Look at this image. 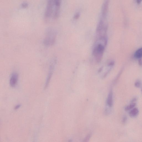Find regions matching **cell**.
<instances>
[{
	"mask_svg": "<svg viewBox=\"0 0 142 142\" xmlns=\"http://www.w3.org/2000/svg\"><path fill=\"white\" fill-rule=\"evenodd\" d=\"M61 0H48L44 13V20L46 22L56 20L59 17Z\"/></svg>",
	"mask_w": 142,
	"mask_h": 142,
	"instance_id": "6da1fadb",
	"label": "cell"
},
{
	"mask_svg": "<svg viewBox=\"0 0 142 142\" xmlns=\"http://www.w3.org/2000/svg\"><path fill=\"white\" fill-rule=\"evenodd\" d=\"M106 44L104 42L96 41L95 43L93 51V55L96 61L100 62L103 58Z\"/></svg>",
	"mask_w": 142,
	"mask_h": 142,
	"instance_id": "7a4b0ae2",
	"label": "cell"
},
{
	"mask_svg": "<svg viewBox=\"0 0 142 142\" xmlns=\"http://www.w3.org/2000/svg\"><path fill=\"white\" fill-rule=\"evenodd\" d=\"M56 33L52 28H49L46 31V36L43 41L44 45L47 46L53 45L55 43Z\"/></svg>",
	"mask_w": 142,
	"mask_h": 142,
	"instance_id": "3957f363",
	"label": "cell"
},
{
	"mask_svg": "<svg viewBox=\"0 0 142 142\" xmlns=\"http://www.w3.org/2000/svg\"><path fill=\"white\" fill-rule=\"evenodd\" d=\"M109 4V0H105L102 6L101 18L107 19L108 15Z\"/></svg>",
	"mask_w": 142,
	"mask_h": 142,
	"instance_id": "277c9868",
	"label": "cell"
},
{
	"mask_svg": "<svg viewBox=\"0 0 142 142\" xmlns=\"http://www.w3.org/2000/svg\"><path fill=\"white\" fill-rule=\"evenodd\" d=\"M53 61L52 62L50 66L48 76H47L45 85V89H46L47 88V87H48L49 82L50 81L52 74H53V73L55 64V61L53 60Z\"/></svg>",
	"mask_w": 142,
	"mask_h": 142,
	"instance_id": "5b68a950",
	"label": "cell"
},
{
	"mask_svg": "<svg viewBox=\"0 0 142 142\" xmlns=\"http://www.w3.org/2000/svg\"><path fill=\"white\" fill-rule=\"evenodd\" d=\"M18 74L16 73H14L11 74L9 81V84L12 87L15 86L18 82Z\"/></svg>",
	"mask_w": 142,
	"mask_h": 142,
	"instance_id": "8992f818",
	"label": "cell"
},
{
	"mask_svg": "<svg viewBox=\"0 0 142 142\" xmlns=\"http://www.w3.org/2000/svg\"><path fill=\"white\" fill-rule=\"evenodd\" d=\"M113 92L112 90L110 91L109 94L108 98H107V103L108 106L110 107H111L113 106Z\"/></svg>",
	"mask_w": 142,
	"mask_h": 142,
	"instance_id": "52a82bcc",
	"label": "cell"
},
{
	"mask_svg": "<svg viewBox=\"0 0 142 142\" xmlns=\"http://www.w3.org/2000/svg\"><path fill=\"white\" fill-rule=\"evenodd\" d=\"M139 113L138 109L136 108H134L129 112V115L132 118H135L138 116Z\"/></svg>",
	"mask_w": 142,
	"mask_h": 142,
	"instance_id": "ba28073f",
	"label": "cell"
},
{
	"mask_svg": "<svg viewBox=\"0 0 142 142\" xmlns=\"http://www.w3.org/2000/svg\"><path fill=\"white\" fill-rule=\"evenodd\" d=\"M134 56L136 58H140L142 57V48L138 50L134 54Z\"/></svg>",
	"mask_w": 142,
	"mask_h": 142,
	"instance_id": "9c48e42d",
	"label": "cell"
},
{
	"mask_svg": "<svg viewBox=\"0 0 142 142\" xmlns=\"http://www.w3.org/2000/svg\"><path fill=\"white\" fill-rule=\"evenodd\" d=\"M136 105V104L135 103H131L129 105L127 106L125 108V110L126 111H128L131 110L134 108Z\"/></svg>",
	"mask_w": 142,
	"mask_h": 142,
	"instance_id": "30bf717a",
	"label": "cell"
},
{
	"mask_svg": "<svg viewBox=\"0 0 142 142\" xmlns=\"http://www.w3.org/2000/svg\"><path fill=\"white\" fill-rule=\"evenodd\" d=\"M141 81H137L135 84V86L137 88H140L141 86Z\"/></svg>",
	"mask_w": 142,
	"mask_h": 142,
	"instance_id": "8fae6325",
	"label": "cell"
},
{
	"mask_svg": "<svg viewBox=\"0 0 142 142\" xmlns=\"http://www.w3.org/2000/svg\"><path fill=\"white\" fill-rule=\"evenodd\" d=\"M28 3L26 2H23L21 4V7L22 8H26L28 7Z\"/></svg>",
	"mask_w": 142,
	"mask_h": 142,
	"instance_id": "7c38bea8",
	"label": "cell"
},
{
	"mask_svg": "<svg viewBox=\"0 0 142 142\" xmlns=\"http://www.w3.org/2000/svg\"><path fill=\"white\" fill-rule=\"evenodd\" d=\"M80 16V14L79 13H77L74 15L73 18L74 19L77 20L78 19Z\"/></svg>",
	"mask_w": 142,
	"mask_h": 142,
	"instance_id": "4fadbf2b",
	"label": "cell"
},
{
	"mask_svg": "<svg viewBox=\"0 0 142 142\" xmlns=\"http://www.w3.org/2000/svg\"><path fill=\"white\" fill-rule=\"evenodd\" d=\"M91 134H89L87 136L85 139H84V142H87L88 141L91 136Z\"/></svg>",
	"mask_w": 142,
	"mask_h": 142,
	"instance_id": "5bb4252c",
	"label": "cell"
},
{
	"mask_svg": "<svg viewBox=\"0 0 142 142\" xmlns=\"http://www.w3.org/2000/svg\"><path fill=\"white\" fill-rule=\"evenodd\" d=\"M127 117L126 116H124L123 119V121H122L123 123L124 124L126 123L127 122Z\"/></svg>",
	"mask_w": 142,
	"mask_h": 142,
	"instance_id": "9a60e30c",
	"label": "cell"
},
{
	"mask_svg": "<svg viewBox=\"0 0 142 142\" xmlns=\"http://www.w3.org/2000/svg\"><path fill=\"white\" fill-rule=\"evenodd\" d=\"M137 100V99L136 98H134L132 100L131 103H135Z\"/></svg>",
	"mask_w": 142,
	"mask_h": 142,
	"instance_id": "2e32d148",
	"label": "cell"
},
{
	"mask_svg": "<svg viewBox=\"0 0 142 142\" xmlns=\"http://www.w3.org/2000/svg\"><path fill=\"white\" fill-rule=\"evenodd\" d=\"M20 106L21 105H17L16 106H15V107L14 109L15 110L19 108Z\"/></svg>",
	"mask_w": 142,
	"mask_h": 142,
	"instance_id": "e0dca14e",
	"label": "cell"
},
{
	"mask_svg": "<svg viewBox=\"0 0 142 142\" xmlns=\"http://www.w3.org/2000/svg\"><path fill=\"white\" fill-rule=\"evenodd\" d=\"M142 1V0H137V3L138 4H140Z\"/></svg>",
	"mask_w": 142,
	"mask_h": 142,
	"instance_id": "ac0fdd59",
	"label": "cell"
},
{
	"mask_svg": "<svg viewBox=\"0 0 142 142\" xmlns=\"http://www.w3.org/2000/svg\"></svg>",
	"mask_w": 142,
	"mask_h": 142,
	"instance_id": "d6986e66",
	"label": "cell"
}]
</instances>
